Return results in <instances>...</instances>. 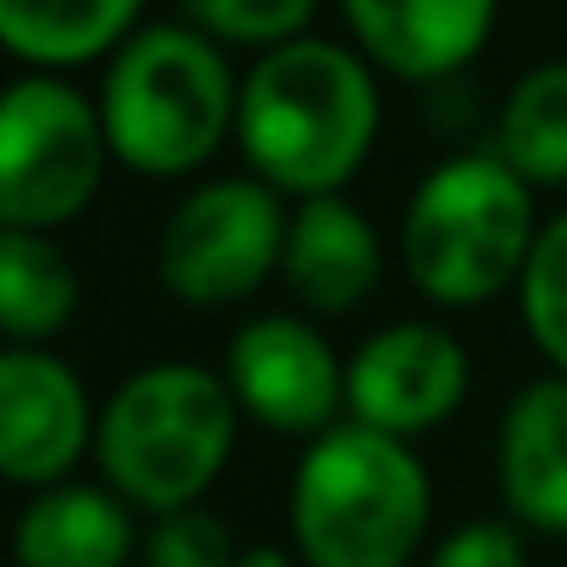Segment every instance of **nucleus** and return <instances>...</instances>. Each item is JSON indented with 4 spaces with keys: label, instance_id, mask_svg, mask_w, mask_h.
Wrapping results in <instances>:
<instances>
[{
    "label": "nucleus",
    "instance_id": "nucleus-6",
    "mask_svg": "<svg viewBox=\"0 0 567 567\" xmlns=\"http://www.w3.org/2000/svg\"><path fill=\"white\" fill-rule=\"evenodd\" d=\"M106 117L68 79H18L0 101V223L51 234L73 223L106 178Z\"/></svg>",
    "mask_w": 567,
    "mask_h": 567
},
{
    "label": "nucleus",
    "instance_id": "nucleus-20",
    "mask_svg": "<svg viewBox=\"0 0 567 567\" xmlns=\"http://www.w3.org/2000/svg\"><path fill=\"white\" fill-rule=\"evenodd\" d=\"M145 567H239V550L223 528V517L184 506L156 517L151 539H145Z\"/></svg>",
    "mask_w": 567,
    "mask_h": 567
},
{
    "label": "nucleus",
    "instance_id": "nucleus-8",
    "mask_svg": "<svg viewBox=\"0 0 567 567\" xmlns=\"http://www.w3.org/2000/svg\"><path fill=\"white\" fill-rule=\"evenodd\" d=\"M467 395V351L456 334L434 323H390L379 329L346 368L351 423L412 440L445 423Z\"/></svg>",
    "mask_w": 567,
    "mask_h": 567
},
{
    "label": "nucleus",
    "instance_id": "nucleus-15",
    "mask_svg": "<svg viewBox=\"0 0 567 567\" xmlns=\"http://www.w3.org/2000/svg\"><path fill=\"white\" fill-rule=\"evenodd\" d=\"M145 0H0V40L34 68H79L128 40Z\"/></svg>",
    "mask_w": 567,
    "mask_h": 567
},
{
    "label": "nucleus",
    "instance_id": "nucleus-12",
    "mask_svg": "<svg viewBox=\"0 0 567 567\" xmlns=\"http://www.w3.org/2000/svg\"><path fill=\"white\" fill-rule=\"evenodd\" d=\"M278 272L301 307L340 318L379 290L384 250H379L373 223L346 195H312L290 212V239H284Z\"/></svg>",
    "mask_w": 567,
    "mask_h": 567
},
{
    "label": "nucleus",
    "instance_id": "nucleus-11",
    "mask_svg": "<svg viewBox=\"0 0 567 567\" xmlns=\"http://www.w3.org/2000/svg\"><path fill=\"white\" fill-rule=\"evenodd\" d=\"M340 12L357 45L395 79H445L495 29V0H340Z\"/></svg>",
    "mask_w": 567,
    "mask_h": 567
},
{
    "label": "nucleus",
    "instance_id": "nucleus-2",
    "mask_svg": "<svg viewBox=\"0 0 567 567\" xmlns=\"http://www.w3.org/2000/svg\"><path fill=\"white\" fill-rule=\"evenodd\" d=\"M429 528V473L406 440L334 423L296 467L290 534L307 567H406Z\"/></svg>",
    "mask_w": 567,
    "mask_h": 567
},
{
    "label": "nucleus",
    "instance_id": "nucleus-17",
    "mask_svg": "<svg viewBox=\"0 0 567 567\" xmlns=\"http://www.w3.org/2000/svg\"><path fill=\"white\" fill-rule=\"evenodd\" d=\"M495 156L534 189L567 184V62H539L512 84Z\"/></svg>",
    "mask_w": 567,
    "mask_h": 567
},
{
    "label": "nucleus",
    "instance_id": "nucleus-10",
    "mask_svg": "<svg viewBox=\"0 0 567 567\" xmlns=\"http://www.w3.org/2000/svg\"><path fill=\"white\" fill-rule=\"evenodd\" d=\"M90 440V395L62 357L34 346H12L0 357V467L12 484H62Z\"/></svg>",
    "mask_w": 567,
    "mask_h": 567
},
{
    "label": "nucleus",
    "instance_id": "nucleus-9",
    "mask_svg": "<svg viewBox=\"0 0 567 567\" xmlns=\"http://www.w3.org/2000/svg\"><path fill=\"white\" fill-rule=\"evenodd\" d=\"M234 401L272 434H329L346 406V368L301 318H256L228 346Z\"/></svg>",
    "mask_w": 567,
    "mask_h": 567
},
{
    "label": "nucleus",
    "instance_id": "nucleus-5",
    "mask_svg": "<svg viewBox=\"0 0 567 567\" xmlns=\"http://www.w3.org/2000/svg\"><path fill=\"white\" fill-rule=\"evenodd\" d=\"M534 239V184L501 156H456L417 184L401 261L434 307H478L523 278Z\"/></svg>",
    "mask_w": 567,
    "mask_h": 567
},
{
    "label": "nucleus",
    "instance_id": "nucleus-4",
    "mask_svg": "<svg viewBox=\"0 0 567 567\" xmlns=\"http://www.w3.org/2000/svg\"><path fill=\"white\" fill-rule=\"evenodd\" d=\"M112 156L145 178H178L217 156L239 123V84L200 29H140L117 45L101 90Z\"/></svg>",
    "mask_w": 567,
    "mask_h": 567
},
{
    "label": "nucleus",
    "instance_id": "nucleus-3",
    "mask_svg": "<svg viewBox=\"0 0 567 567\" xmlns=\"http://www.w3.org/2000/svg\"><path fill=\"white\" fill-rule=\"evenodd\" d=\"M239 401L228 379L195 362H156L123 379L95 423L106 484L156 517L195 506L234 456Z\"/></svg>",
    "mask_w": 567,
    "mask_h": 567
},
{
    "label": "nucleus",
    "instance_id": "nucleus-14",
    "mask_svg": "<svg viewBox=\"0 0 567 567\" xmlns=\"http://www.w3.org/2000/svg\"><path fill=\"white\" fill-rule=\"evenodd\" d=\"M134 550L128 501L95 484H51L18 523V567H123Z\"/></svg>",
    "mask_w": 567,
    "mask_h": 567
},
{
    "label": "nucleus",
    "instance_id": "nucleus-7",
    "mask_svg": "<svg viewBox=\"0 0 567 567\" xmlns=\"http://www.w3.org/2000/svg\"><path fill=\"white\" fill-rule=\"evenodd\" d=\"M284 239H290V217H284L272 184L261 178L200 184L156 239L162 290L200 312L234 307L284 267Z\"/></svg>",
    "mask_w": 567,
    "mask_h": 567
},
{
    "label": "nucleus",
    "instance_id": "nucleus-19",
    "mask_svg": "<svg viewBox=\"0 0 567 567\" xmlns=\"http://www.w3.org/2000/svg\"><path fill=\"white\" fill-rule=\"evenodd\" d=\"M184 7H189V23L200 34H212L217 45L278 51V45L301 40L318 0H184Z\"/></svg>",
    "mask_w": 567,
    "mask_h": 567
},
{
    "label": "nucleus",
    "instance_id": "nucleus-21",
    "mask_svg": "<svg viewBox=\"0 0 567 567\" xmlns=\"http://www.w3.org/2000/svg\"><path fill=\"white\" fill-rule=\"evenodd\" d=\"M429 567H523V534L512 523L473 517L440 539Z\"/></svg>",
    "mask_w": 567,
    "mask_h": 567
},
{
    "label": "nucleus",
    "instance_id": "nucleus-13",
    "mask_svg": "<svg viewBox=\"0 0 567 567\" xmlns=\"http://www.w3.org/2000/svg\"><path fill=\"white\" fill-rule=\"evenodd\" d=\"M501 495L534 534H567V373L534 379L501 417Z\"/></svg>",
    "mask_w": 567,
    "mask_h": 567
},
{
    "label": "nucleus",
    "instance_id": "nucleus-16",
    "mask_svg": "<svg viewBox=\"0 0 567 567\" xmlns=\"http://www.w3.org/2000/svg\"><path fill=\"white\" fill-rule=\"evenodd\" d=\"M79 312V272L51 234H0V329L12 346H40L62 334Z\"/></svg>",
    "mask_w": 567,
    "mask_h": 567
},
{
    "label": "nucleus",
    "instance_id": "nucleus-1",
    "mask_svg": "<svg viewBox=\"0 0 567 567\" xmlns=\"http://www.w3.org/2000/svg\"><path fill=\"white\" fill-rule=\"evenodd\" d=\"M239 151L278 195H340L379 134V90L357 51L334 40H290L239 84Z\"/></svg>",
    "mask_w": 567,
    "mask_h": 567
},
{
    "label": "nucleus",
    "instance_id": "nucleus-22",
    "mask_svg": "<svg viewBox=\"0 0 567 567\" xmlns=\"http://www.w3.org/2000/svg\"><path fill=\"white\" fill-rule=\"evenodd\" d=\"M239 567H290V556L272 545H256V550H239Z\"/></svg>",
    "mask_w": 567,
    "mask_h": 567
},
{
    "label": "nucleus",
    "instance_id": "nucleus-18",
    "mask_svg": "<svg viewBox=\"0 0 567 567\" xmlns=\"http://www.w3.org/2000/svg\"><path fill=\"white\" fill-rule=\"evenodd\" d=\"M517 301H523V323L534 346L545 351V362L567 373V212L539 228L534 256L517 278Z\"/></svg>",
    "mask_w": 567,
    "mask_h": 567
}]
</instances>
